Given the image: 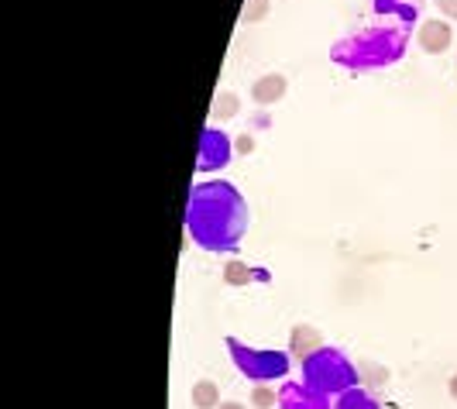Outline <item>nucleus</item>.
Returning <instances> with one entry per match:
<instances>
[{"label": "nucleus", "mask_w": 457, "mask_h": 409, "mask_svg": "<svg viewBox=\"0 0 457 409\" xmlns=\"http://www.w3.org/2000/svg\"><path fill=\"white\" fill-rule=\"evenodd\" d=\"M186 230L204 251H234L248 230V204L230 182H200L186 204Z\"/></svg>", "instance_id": "1"}, {"label": "nucleus", "mask_w": 457, "mask_h": 409, "mask_svg": "<svg viewBox=\"0 0 457 409\" xmlns=\"http://www.w3.org/2000/svg\"><path fill=\"white\" fill-rule=\"evenodd\" d=\"M410 46V31L403 24H371L358 35H347L330 48V59L351 72H368V69H386L399 63Z\"/></svg>", "instance_id": "2"}, {"label": "nucleus", "mask_w": 457, "mask_h": 409, "mask_svg": "<svg viewBox=\"0 0 457 409\" xmlns=\"http://www.w3.org/2000/svg\"><path fill=\"white\" fill-rule=\"evenodd\" d=\"M303 382L323 396H341V392L358 386V368L351 364L344 351L323 344L317 355H310L303 362Z\"/></svg>", "instance_id": "3"}, {"label": "nucleus", "mask_w": 457, "mask_h": 409, "mask_svg": "<svg viewBox=\"0 0 457 409\" xmlns=\"http://www.w3.org/2000/svg\"><path fill=\"white\" fill-rule=\"evenodd\" d=\"M228 351L234 368L248 379V382H258V386H269L275 379H286L289 375V355L282 351H262V347H248L237 338H228Z\"/></svg>", "instance_id": "4"}, {"label": "nucleus", "mask_w": 457, "mask_h": 409, "mask_svg": "<svg viewBox=\"0 0 457 409\" xmlns=\"http://www.w3.org/2000/svg\"><path fill=\"white\" fill-rule=\"evenodd\" d=\"M234 155V145L224 131H217L213 124L204 128V138H200V152H196V169L200 172H213V169H224Z\"/></svg>", "instance_id": "5"}, {"label": "nucleus", "mask_w": 457, "mask_h": 409, "mask_svg": "<svg viewBox=\"0 0 457 409\" xmlns=\"http://www.w3.org/2000/svg\"><path fill=\"white\" fill-rule=\"evenodd\" d=\"M278 409H330V396H323L306 382H286L278 388Z\"/></svg>", "instance_id": "6"}, {"label": "nucleus", "mask_w": 457, "mask_h": 409, "mask_svg": "<svg viewBox=\"0 0 457 409\" xmlns=\"http://www.w3.org/2000/svg\"><path fill=\"white\" fill-rule=\"evenodd\" d=\"M454 42V31H451V24L434 18V21H420V31H416V46L423 48L427 55H440V52H447Z\"/></svg>", "instance_id": "7"}, {"label": "nucleus", "mask_w": 457, "mask_h": 409, "mask_svg": "<svg viewBox=\"0 0 457 409\" xmlns=\"http://www.w3.org/2000/svg\"><path fill=\"white\" fill-rule=\"evenodd\" d=\"M320 347H323V338L317 327H306V323L293 327V334H289V355H296L299 362H306V358L317 355Z\"/></svg>", "instance_id": "8"}, {"label": "nucleus", "mask_w": 457, "mask_h": 409, "mask_svg": "<svg viewBox=\"0 0 457 409\" xmlns=\"http://www.w3.org/2000/svg\"><path fill=\"white\" fill-rule=\"evenodd\" d=\"M282 96H286V76H278V72H269V76L254 79L252 100L258 104V107H272L275 100H282Z\"/></svg>", "instance_id": "9"}, {"label": "nucleus", "mask_w": 457, "mask_h": 409, "mask_svg": "<svg viewBox=\"0 0 457 409\" xmlns=\"http://www.w3.org/2000/svg\"><path fill=\"white\" fill-rule=\"evenodd\" d=\"M375 14L399 24H412L420 18V0H375Z\"/></svg>", "instance_id": "10"}, {"label": "nucleus", "mask_w": 457, "mask_h": 409, "mask_svg": "<svg viewBox=\"0 0 457 409\" xmlns=\"http://www.w3.org/2000/svg\"><path fill=\"white\" fill-rule=\"evenodd\" d=\"M330 409H382V406H378V399H375L368 388L354 386V388H347V392H341V396H334Z\"/></svg>", "instance_id": "11"}, {"label": "nucleus", "mask_w": 457, "mask_h": 409, "mask_svg": "<svg viewBox=\"0 0 457 409\" xmlns=\"http://www.w3.org/2000/svg\"><path fill=\"white\" fill-rule=\"evenodd\" d=\"M193 406L196 409H217L220 406V388L213 386V382H196L193 386Z\"/></svg>", "instance_id": "12"}, {"label": "nucleus", "mask_w": 457, "mask_h": 409, "mask_svg": "<svg viewBox=\"0 0 457 409\" xmlns=\"http://www.w3.org/2000/svg\"><path fill=\"white\" fill-rule=\"evenodd\" d=\"M237 114V93H220L213 104V121H228Z\"/></svg>", "instance_id": "13"}, {"label": "nucleus", "mask_w": 457, "mask_h": 409, "mask_svg": "<svg viewBox=\"0 0 457 409\" xmlns=\"http://www.w3.org/2000/svg\"><path fill=\"white\" fill-rule=\"evenodd\" d=\"M275 403H278V392H275V388L254 386V392H252V406L254 409H272Z\"/></svg>", "instance_id": "14"}, {"label": "nucleus", "mask_w": 457, "mask_h": 409, "mask_svg": "<svg viewBox=\"0 0 457 409\" xmlns=\"http://www.w3.org/2000/svg\"><path fill=\"white\" fill-rule=\"evenodd\" d=\"M252 279V272H248V265H241V262H230L228 269H224V282H230V286H245Z\"/></svg>", "instance_id": "15"}, {"label": "nucleus", "mask_w": 457, "mask_h": 409, "mask_svg": "<svg viewBox=\"0 0 457 409\" xmlns=\"http://www.w3.org/2000/svg\"><path fill=\"white\" fill-rule=\"evenodd\" d=\"M269 14V0H248L245 4V21L254 24V21H262Z\"/></svg>", "instance_id": "16"}, {"label": "nucleus", "mask_w": 457, "mask_h": 409, "mask_svg": "<svg viewBox=\"0 0 457 409\" xmlns=\"http://www.w3.org/2000/svg\"><path fill=\"white\" fill-rule=\"evenodd\" d=\"M434 4L440 14H447V18H454L457 21V0H434Z\"/></svg>", "instance_id": "17"}, {"label": "nucleus", "mask_w": 457, "mask_h": 409, "mask_svg": "<svg viewBox=\"0 0 457 409\" xmlns=\"http://www.w3.org/2000/svg\"><path fill=\"white\" fill-rule=\"evenodd\" d=\"M237 148H241V152H252V148H254V141H252V138H248V135H245V138H241V141H237Z\"/></svg>", "instance_id": "18"}, {"label": "nucleus", "mask_w": 457, "mask_h": 409, "mask_svg": "<svg viewBox=\"0 0 457 409\" xmlns=\"http://www.w3.org/2000/svg\"><path fill=\"white\" fill-rule=\"evenodd\" d=\"M217 409H245V406H241V403H220Z\"/></svg>", "instance_id": "19"}, {"label": "nucleus", "mask_w": 457, "mask_h": 409, "mask_svg": "<svg viewBox=\"0 0 457 409\" xmlns=\"http://www.w3.org/2000/svg\"><path fill=\"white\" fill-rule=\"evenodd\" d=\"M451 396H454V399H457V375H454V379H451Z\"/></svg>", "instance_id": "20"}]
</instances>
